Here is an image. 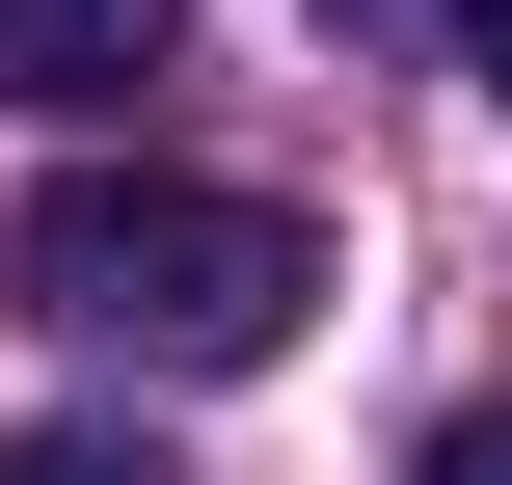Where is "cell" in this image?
I'll return each mask as SVG.
<instances>
[{"instance_id":"obj_5","label":"cell","mask_w":512,"mask_h":485,"mask_svg":"<svg viewBox=\"0 0 512 485\" xmlns=\"http://www.w3.org/2000/svg\"><path fill=\"white\" fill-rule=\"evenodd\" d=\"M459 54H486V108H512V0H459Z\"/></svg>"},{"instance_id":"obj_1","label":"cell","mask_w":512,"mask_h":485,"mask_svg":"<svg viewBox=\"0 0 512 485\" xmlns=\"http://www.w3.org/2000/svg\"><path fill=\"white\" fill-rule=\"evenodd\" d=\"M0 270H27L54 351H135V378H270L297 297H324V243L270 189H189V162H54Z\"/></svg>"},{"instance_id":"obj_4","label":"cell","mask_w":512,"mask_h":485,"mask_svg":"<svg viewBox=\"0 0 512 485\" xmlns=\"http://www.w3.org/2000/svg\"><path fill=\"white\" fill-rule=\"evenodd\" d=\"M432 485H512V405H459V432H432Z\"/></svg>"},{"instance_id":"obj_2","label":"cell","mask_w":512,"mask_h":485,"mask_svg":"<svg viewBox=\"0 0 512 485\" xmlns=\"http://www.w3.org/2000/svg\"><path fill=\"white\" fill-rule=\"evenodd\" d=\"M162 27L189 0H0V108H108V81H162Z\"/></svg>"},{"instance_id":"obj_3","label":"cell","mask_w":512,"mask_h":485,"mask_svg":"<svg viewBox=\"0 0 512 485\" xmlns=\"http://www.w3.org/2000/svg\"><path fill=\"white\" fill-rule=\"evenodd\" d=\"M0 485H162L135 432H0Z\"/></svg>"},{"instance_id":"obj_6","label":"cell","mask_w":512,"mask_h":485,"mask_svg":"<svg viewBox=\"0 0 512 485\" xmlns=\"http://www.w3.org/2000/svg\"><path fill=\"white\" fill-rule=\"evenodd\" d=\"M324 27H459V0H324Z\"/></svg>"}]
</instances>
